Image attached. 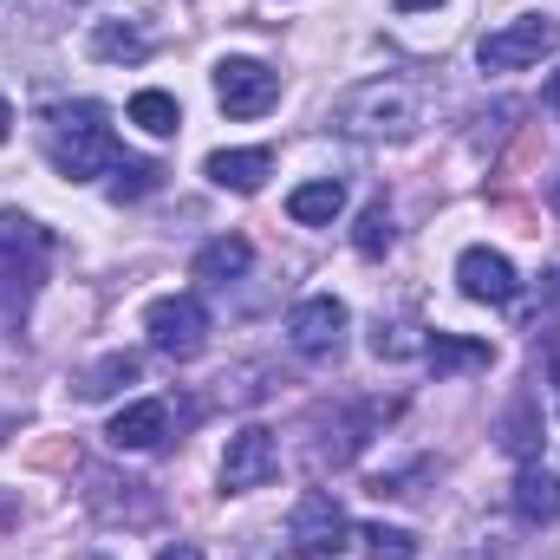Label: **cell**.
I'll return each instance as SVG.
<instances>
[{"label":"cell","mask_w":560,"mask_h":560,"mask_svg":"<svg viewBox=\"0 0 560 560\" xmlns=\"http://www.w3.org/2000/svg\"><path fill=\"white\" fill-rule=\"evenodd\" d=\"M39 150H46V163H52L59 176H72V183L112 176V170L125 163V150L112 138V125H105V105H85V98L39 112Z\"/></svg>","instance_id":"6da1fadb"},{"label":"cell","mask_w":560,"mask_h":560,"mask_svg":"<svg viewBox=\"0 0 560 560\" xmlns=\"http://www.w3.org/2000/svg\"><path fill=\"white\" fill-rule=\"evenodd\" d=\"M423 125V98L411 79H365L332 105V131L359 143H405Z\"/></svg>","instance_id":"7a4b0ae2"},{"label":"cell","mask_w":560,"mask_h":560,"mask_svg":"<svg viewBox=\"0 0 560 560\" xmlns=\"http://www.w3.org/2000/svg\"><path fill=\"white\" fill-rule=\"evenodd\" d=\"M548 52H560V20L555 13H522V20L482 33V46H476L482 72H528V66H541Z\"/></svg>","instance_id":"3957f363"},{"label":"cell","mask_w":560,"mask_h":560,"mask_svg":"<svg viewBox=\"0 0 560 560\" xmlns=\"http://www.w3.org/2000/svg\"><path fill=\"white\" fill-rule=\"evenodd\" d=\"M143 332H150V346L163 359H196L209 346V306L196 293H163V300H150Z\"/></svg>","instance_id":"277c9868"},{"label":"cell","mask_w":560,"mask_h":560,"mask_svg":"<svg viewBox=\"0 0 560 560\" xmlns=\"http://www.w3.org/2000/svg\"><path fill=\"white\" fill-rule=\"evenodd\" d=\"M287 541H293V555H300V560H326V555H339V548L352 541V522H346L339 495H332V489H306V495L293 502Z\"/></svg>","instance_id":"5b68a950"},{"label":"cell","mask_w":560,"mask_h":560,"mask_svg":"<svg viewBox=\"0 0 560 560\" xmlns=\"http://www.w3.org/2000/svg\"><path fill=\"white\" fill-rule=\"evenodd\" d=\"M39 275H46V229H39L33 215L7 209V215H0V293L26 300V293L39 287Z\"/></svg>","instance_id":"8992f818"},{"label":"cell","mask_w":560,"mask_h":560,"mask_svg":"<svg viewBox=\"0 0 560 560\" xmlns=\"http://www.w3.org/2000/svg\"><path fill=\"white\" fill-rule=\"evenodd\" d=\"M346 326H352V313L332 293H313V300H300L287 313V339H293L300 359H339L346 352Z\"/></svg>","instance_id":"52a82bcc"},{"label":"cell","mask_w":560,"mask_h":560,"mask_svg":"<svg viewBox=\"0 0 560 560\" xmlns=\"http://www.w3.org/2000/svg\"><path fill=\"white\" fill-rule=\"evenodd\" d=\"M275 98H280L275 66H261V59H222L215 66V105L229 118H261V112H275Z\"/></svg>","instance_id":"ba28073f"},{"label":"cell","mask_w":560,"mask_h":560,"mask_svg":"<svg viewBox=\"0 0 560 560\" xmlns=\"http://www.w3.org/2000/svg\"><path fill=\"white\" fill-rule=\"evenodd\" d=\"M280 469V443L275 430H261V423H248V430H235L229 436V456H222V489L229 495H248V489H268Z\"/></svg>","instance_id":"9c48e42d"},{"label":"cell","mask_w":560,"mask_h":560,"mask_svg":"<svg viewBox=\"0 0 560 560\" xmlns=\"http://www.w3.org/2000/svg\"><path fill=\"white\" fill-rule=\"evenodd\" d=\"M456 287L469 300H482V306H515V293H522L509 255H495V248H463L456 255Z\"/></svg>","instance_id":"30bf717a"},{"label":"cell","mask_w":560,"mask_h":560,"mask_svg":"<svg viewBox=\"0 0 560 560\" xmlns=\"http://www.w3.org/2000/svg\"><path fill=\"white\" fill-rule=\"evenodd\" d=\"M112 450H156L163 436H170V405L163 398H138V405H125L118 418H112Z\"/></svg>","instance_id":"8fae6325"},{"label":"cell","mask_w":560,"mask_h":560,"mask_svg":"<svg viewBox=\"0 0 560 560\" xmlns=\"http://www.w3.org/2000/svg\"><path fill=\"white\" fill-rule=\"evenodd\" d=\"M202 170H209V183H215V189L255 196V189L268 183V170H275V150H215Z\"/></svg>","instance_id":"7c38bea8"},{"label":"cell","mask_w":560,"mask_h":560,"mask_svg":"<svg viewBox=\"0 0 560 560\" xmlns=\"http://www.w3.org/2000/svg\"><path fill=\"white\" fill-rule=\"evenodd\" d=\"M423 359L436 365V378H456V372H489V365H495V346H489V339L430 332V339H423Z\"/></svg>","instance_id":"4fadbf2b"},{"label":"cell","mask_w":560,"mask_h":560,"mask_svg":"<svg viewBox=\"0 0 560 560\" xmlns=\"http://www.w3.org/2000/svg\"><path fill=\"white\" fill-rule=\"evenodd\" d=\"M515 515L522 522H560V482L555 469H541V463H522V476H515Z\"/></svg>","instance_id":"5bb4252c"},{"label":"cell","mask_w":560,"mask_h":560,"mask_svg":"<svg viewBox=\"0 0 560 560\" xmlns=\"http://www.w3.org/2000/svg\"><path fill=\"white\" fill-rule=\"evenodd\" d=\"M339 209H346V183H332V176H313V183H300V189L287 196V215H293L300 229H326Z\"/></svg>","instance_id":"9a60e30c"},{"label":"cell","mask_w":560,"mask_h":560,"mask_svg":"<svg viewBox=\"0 0 560 560\" xmlns=\"http://www.w3.org/2000/svg\"><path fill=\"white\" fill-rule=\"evenodd\" d=\"M255 268V248L242 242V235H215L202 255H196V280H215V287H229V280H242Z\"/></svg>","instance_id":"2e32d148"},{"label":"cell","mask_w":560,"mask_h":560,"mask_svg":"<svg viewBox=\"0 0 560 560\" xmlns=\"http://www.w3.org/2000/svg\"><path fill=\"white\" fill-rule=\"evenodd\" d=\"M92 59L138 66V59H150V33H143V26H131V20H105V26L92 33Z\"/></svg>","instance_id":"e0dca14e"},{"label":"cell","mask_w":560,"mask_h":560,"mask_svg":"<svg viewBox=\"0 0 560 560\" xmlns=\"http://www.w3.org/2000/svg\"><path fill=\"white\" fill-rule=\"evenodd\" d=\"M502 450H509V456H522V463H535V456H541V411H535V398H515V405H509Z\"/></svg>","instance_id":"ac0fdd59"},{"label":"cell","mask_w":560,"mask_h":560,"mask_svg":"<svg viewBox=\"0 0 560 560\" xmlns=\"http://www.w3.org/2000/svg\"><path fill=\"white\" fill-rule=\"evenodd\" d=\"M131 125H143L150 138H176L183 131V105L170 92H138L131 98Z\"/></svg>","instance_id":"d6986e66"},{"label":"cell","mask_w":560,"mask_h":560,"mask_svg":"<svg viewBox=\"0 0 560 560\" xmlns=\"http://www.w3.org/2000/svg\"><path fill=\"white\" fill-rule=\"evenodd\" d=\"M125 385H138V359H131V352H112V359H98V365L79 378L85 398H112V392H125Z\"/></svg>","instance_id":"ffe728a7"},{"label":"cell","mask_w":560,"mask_h":560,"mask_svg":"<svg viewBox=\"0 0 560 560\" xmlns=\"http://www.w3.org/2000/svg\"><path fill=\"white\" fill-rule=\"evenodd\" d=\"M352 248H359L365 261L392 255V209H385V196H378V202H365V215H359V229H352Z\"/></svg>","instance_id":"44dd1931"},{"label":"cell","mask_w":560,"mask_h":560,"mask_svg":"<svg viewBox=\"0 0 560 560\" xmlns=\"http://www.w3.org/2000/svg\"><path fill=\"white\" fill-rule=\"evenodd\" d=\"M372 352H378V359H418L423 352V326L418 319H378Z\"/></svg>","instance_id":"7402d4cb"},{"label":"cell","mask_w":560,"mask_h":560,"mask_svg":"<svg viewBox=\"0 0 560 560\" xmlns=\"http://www.w3.org/2000/svg\"><path fill=\"white\" fill-rule=\"evenodd\" d=\"M359 541H365V560H418V541L405 528H385V522L359 528Z\"/></svg>","instance_id":"603a6c76"},{"label":"cell","mask_w":560,"mask_h":560,"mask_svg":"<svg viewBox=\"0 0 560 560\" xmlns=\"http://www.w3.org/2000/svg\"><path fill=\"white\" fill-rule=\"evenodd\" d=\"M112 176H118V183H112V202H138V196H150V189L163 183V170H156V163H131V156H125Z\"/></svg>","instance_id":"cb8c5ba5"},{"label":"cell","mask_w":560,"mask_h":560,"mask_svg":"<svg viewBox=\"0 0 560 560\" xmlns=\"http://www.w3.org/2000/svg\"><path fill=\"white\" fill-rule=\"evenodd\" d=\"M156 560H202V548H196V541H176V548H163Z\"/></svg>","instance_id":"d4e9b609"},{"label":"cell","mask_w":560,"mask_h":560,"mask_svg":"<svg viewBox=\"0 0 560 560\" xmlns=\"http://www.w3.org/2000/svg\"><path fill=\"white\" fill-rule=\"evenodd\" d=\"M398 13H423V7H443V0H392Z\"/></svg>","instance_id":"484cf974"},{"label":"cell","mask_w":560,"mask_h":560,"mask_svg":"<svg viewBox=\"0 0 560 560\" xmlns=\"http://www.w3.org/2000/svg\"><path fill=\"white\" fill-rule=\"evenodd\" d=\"M548 112H555V118H560V72H555V79H548Z\"/></svg>","instance_id":"4316f807"},{"label":"cell","mask_w":560,"mask_h":560,"mask_svg":"<svg viewBox=\"0 0 560 560\" xmlns=\"http://www.w3.org/2000/svg\"><path fill=\"white\" fill-rule=\"evenodd\" d=\"M7 131H13V112H7V98H0V143H7Z\"/></svg>","instance_id":"83f0119b"},{"label":"cell","mask_w":560,"mask_h":560,"mask_svg":"<svg viewBox=\"0 0 560 560\" xmlns=\"http://www.w3.org/2000/svg\"><path fill=\"white\" fill-rule=\"evenodd\" d=\"M555 385H560V359H555Z\"/></svg>","instance_id":"f1b7e54d"}]
</instances>
